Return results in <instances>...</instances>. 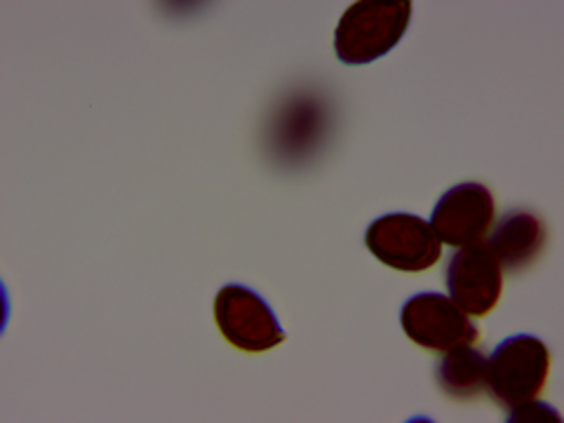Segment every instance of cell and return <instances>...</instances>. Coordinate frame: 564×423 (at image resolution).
<instances>
[{
    "instance_id": "1",
    "label": "cell",
    "mask_w": 564,
    "mask_h": 423,
    "mask_svg": "<svg viewBox=\"0 0 564 423\" xmlns=\"http://www.w3.org/2000/svg\"><path fill=\"white\" fill-rule=\"evenodd\" d=\"M410 17V0L352 3L334 33V52L346 66L372 64L402 41Z\"/></svg>"
},
{
    "instance_id": "2",
    "label": "cell",
    "mask_w": 564,
    "mask_h": 423,
    "mask_svg": "<svg viewBox=\"0 0 564 423\" xmlns=\"http://www.w3.org/2000/svg\"><path fill=\"white\" fill-rule=\"evenodd\" d=\"M551 372V350L534 334H513L487 358V391L503 408L536 400Z\"/></svg>"
},
{
    "instance_id": "3",
    "label": "cell",
    "mask_w": 564,
    "mask_h": 423,
    "mask_svg": "<svg viewBox=\"0 0 564 423\" xmlns=\"http://www.w3.org/2000/svg\"><path fill=\"white\" fill-rule=\"evenodd\" d=\"M367 250L388 269L421 273L433 269L443 257V242L433 226L410 212H388L367 226Z\"/></svg>"
},
{
    "instance_id": "4",
    "label": "cell",
    "mask_w": 564,
    "mask_h": 423,
    "mask_svg": "<svg viewBox=\"0 0 564 423\" xmlns=\"http://www.w3.org/2000/svg\"><path fill=\"white\" fill-rule=\"evenodd\" d=\"M215 321L224 339L245 352L271 350L288 339L267 299L238 282L219 290Z\"/></svg>"
},
{
    "instance_id": "5",
    "label": "cell",
    "mask_w": 564,
    "mask_h": 423,
    "mask_svg": "<svg viewBox=\"0 0 564 423\" xmlns=\"http://www.w3.org/2000/svg\"><path fill=\"white\" fill-rule=\"evenodd\" d=\"M400 325L408 337L426 350H452L462 344H475L478 327L449 296L440 292H419L402 304Z\"/></svg>"
},
{
    "instance_id": "6",
    "label": "cell",
    "mask_w": 564,
    "mask_h": 423,
    "mask_svg": "<svg viewBox=\"0 0 564 423\" xmlns=\"http://www.w3.org/2000/svg\"><path fill=\"white\" fill-rule=\"evenodd\" d=\"M445 280L449 299L466 315L482 317L497 308L501 299V263L482 242L462 247V250L449 259Z\"/></svg>"
},
{
    "instance_id": "7",
    "label": "cell",
    "mask_w": 564,
    "mask_h": 423,
    "mask_svg": "<svg viewBox=\"0 0 564 423\" xmlns=\"http://www.w3.org/2000/svg\"><path fill=\"white\" fill-rule=\"evenodd\" d=\"M494 196L482 184L466 182L452 186L443 198L437 200L431 215V226L440 242L452 247L480 245L494 224Z\"/></svg>"
},
{
    "instance_id": "8",
    "label": "cell",
    "mask_w": 564,
    "mask_h": 423,
    "mask_svg": "<svg viewBox=\"0 0 564 423\" xmlns=\"http://www.w3.org/2000/svg\"><path fill=\"white\" fill-rule=\"evenodd\" d=\"M489 250L501 269L522 271L541 257L545 247V224L527 209H510L494 226Z\"/></svg>"
},
{
    "instance_id": "9",
    "label": "cell",
    "mask_w": 564,
    "mask_h": 423,
    "mask_svg": "<svg viewBox=\"0 0 564 423\" xmlns=\"http://www.w3.org/2000/svg\"><path fill=\"white\" fill-rule=\"evenodd\" d=\"M437 386L454 400H473L487 391V358L473 344L445 350L435 367Z\"/></svg>"
},
{
    "instance_id": "10",
    "label": "cell",
    "mask_w": 564,
    "mask_h": 423,
    "mask_svg": "<svg viewBox=\"0 0 564 423\" xmlns=\"http://www.w3.org/2000/svg\"><path fill=\"white\" fill-rule=\"evenodd\" d=\"M508 421H524V423H545V421H553L560 423V412L551 404H545L541 400H529L524 404H518V408L510 410Z\"/></svg>"
}]
</instances>
